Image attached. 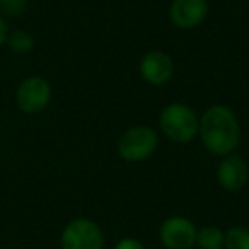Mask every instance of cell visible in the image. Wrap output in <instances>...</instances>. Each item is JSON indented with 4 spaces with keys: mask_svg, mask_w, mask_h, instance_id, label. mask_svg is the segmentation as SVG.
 Returning a JSON list of instances; mask_svg holds the SVG:
<instances>
[{
    "mask_svg": "<svg viewBox=\"0 0 249 249\" xmlns=\"http://www.w3.org/2000/svg\"><path fill=\"white\" fill-rule=\"evenodd\" d=\"M198 133L205 149L213 156H229L241 142V126L235 113L227 106L215 104L203 113Z\"/></svg>",
    "mask_w": 249,
    "mask_h": 249,
    "instance_id": "obj_1",
    "label": "cell"
},
{
    "mask_svg": "<svg viewBox=\"0 0 249 249\" xmlns=\"http://www.w3.org/2000/svg\"><path fill=\"white\" fill-rule=\"evenodd\" d=\"M159 124L169 140L176 143H188L196 137L200 120L190 106L183 103H171L160 111Z\"/></svg>",
    "mask_w": 249,
    "mask_h": 249,
    "instance_id": "obj_2",
    "label": "cell"
},
{
    "mask_svg": "<svg viewBox=\"0 0 249 249\" xmlns=\"http://www.w3.org/2000/svg\"><path fill=\"white\" fill-rule=\"evenodd\" d=\"M157 143V133L150 126L140 124L133 128L126 130L118 140V154L126 162H139L145 160L156 152Z\"/></svg>",
    "mask_w": 249,
    "mask_h": 249,
    "instance_id": "obj_3",
    "label": "cell"
},
{
    "mask_svg": "<svg viewBox=\"0 0 249 249\" xmlns=\"http://www.w3.org/2000/svg\"><path fill=\"white\" fill-rule=\"evenodd\" d=\"M62 249H103L104 237L101 227L89 218L69 222L60 235Z\"/></svg>",
    "mask_w": 249,
    "mask_h": 249,
    "instance_id": "obj_4",
    "label": "cell"
},
{
    "mask_svg": "<svg viewBox=\"0 0 249 249\" xmlns=\"http://www.w3.org/2000/svg\"><path fill=\"white\" fill-rule=\"evenodd\" d=\"M52 101V86L45 77L31 75L24 79L18 87L16 103L26 114H38Z\"/></svg>",
    "mask_w": 249,
    "mask_h": 249,
    "instance_id": "obj_5",
    "label": "cell"
},
{
    "mask_svg": "<svg viewBox=\"0 0 249 249\" xmlns=\"http://www.w3.org/2000/svg\"><path fill=\"white\" fill-rule=\"evenodd\" d=\"M196 232L190 218L174 215L162 222L159 237L167 249H191L196 244Z\"/></svg>",
    "mask_w": 249,
    "mask_h": 249,
    "instance_id": "obj_6",
    "label": "cell"
},
{
    "mask_svg": "<svg viewBox=\"0 0 249 249\" xmlns=\"http://www.w3.org/2000/svg\"><path fill=\"white\" fill-rule=\"evenodd\" d=\"M208 16L207 0H173L169 18L179 29H193L200 26Z\"/></svg>",
    "mask_w": 249,
    "mask_h": 249,
    "instance_id": "obj_7",
    "label": "cell"
},
{
    "mask_svg": "<svg viewBox=\"0 0 249 249\" xmlns=\"http://www.w3.org/2000/svg\"><path fill=\"white\" fill-rule=\"evenodd\" d=\"M217 179L218 184L227 191H239L244 188L249 179V167L246 160L234 152L224 156L218 164Z\"/></svg>",
    "mask_w": 249,
    "mask_h": 249,
    "instance_id": "obj_8",
    "label": "cell"
},
{
    "mask_svg": "<svg viewBox=\"0 0 249 249\" xmlns=\"http://www.w3.org/2000/svg\"><path fill=\"white\" fill-rule=\"evenodd\" d=\"M174 73V63L171 56L159 50L149 52L140 62V75L152 86H164Z\"/></svg>",
    "mask_w": 249,
    "mask_h": 249,
    "instance_id": "obj_9",
    "label": "cell"
},
{
    "mask_svg": "<svg viewBox=\"0 0 249 249\" xmlns=\"http://www.w3.org/2000/svg\"><path fill=\"white\" fill-rule=\"evenodd\" d=\"M225 234L215 225H205L196 232V244L200 249H222Z\"/></svg>",
    "mask_w": 249,
    "mask_h": 249,
    "instance_id": "obj_10",
    "label": "cell"
},
{
    "mask_svg": "<svg viewBox=\"0 0 249 249\" xmlns=\"http://www.w3.org/2000/svg\"><path fill=\"white\" fill-rule=\"evenodd\" d=\"M5 45L9 46L11 52L21 53L22 55V53H28L33 50V46H35V38H33L28 31H24V29H18V31L9 33Z\"/></svg>",
    "mask_w": 249,
    "mask_h": 249,
    "instance_id": "obj_11",
    "label": "cell"
},
{
    "mask_svg": "<svg viewBox=\"0 0 249 249\" xmlns=\"http://www.w3.org/2000/svg\"><path fill=\"white\" fill-rule=\"evenodd\" d=\"M225 249H249V229L242 225L231 227L224 237Z\"/></svg>",
    "mask_w": 249,
    "mask_h": 249,
    "instance_id": "obj_12",
    "label": "cell"
},
{
    "mask_svg": "<svg viewBox=\"0 0 249 249\" xmlns=\"http://www.w3.org/2000/svg\"><path fill=\"white\" fill-rule=\"evenodd\" d=\"M28 7V0H0V12L7 18H19Z\"/></svg>",
    "mask_w": 249,
    "mask_h": 249,
    "instance_id": "obj_13",
    "label": "cell"
},
{
    "mask_svg": "<svg viewBox=\"0 0 249 249\" xmlns=\"http://www.w3.org/2000/svg\"><path fill=\"white\" fill-rule=\"evenodd\" d=\"M114 249H145V246L140 241H137V239L126 237V239H121Z\"/></svg>",
    "mask_w": 249,
    "mask_h": 249,
    "instance_id": "obj_14",
    "label": "cell"
},
{
    "mask_svg": "<svg viewBox=\"0 0 249 249\" xmlns=\"http://www.w3.org/2000/svg\"><path fill=\"white\" fill-rule=\"evenodd\" d=\"M7 36H9V26L7 21H5L2 16H0V46H4L5 41H7Z\"/></svg>",
    "mask_w": 249,
    "mask_h": 249,
    "instance_id": "obj_15",
    "label": "cell"
}]
</instances>
